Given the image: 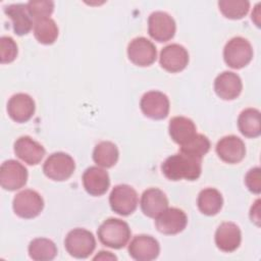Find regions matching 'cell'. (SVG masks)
Masks as SVG:
<instances>
[{"label":"cell","mask_w":261,"mask_h":261,"mask_svg":"<svg viewBox=\"0 0 261 261\" xmlns=\"http://www.w3.org/2000/svg\"><path fill=\"white\" fill-rule=\"evenodd\" d=\"M130 228L128 224L118 218H108L104 220L97 230L100 242L112 249L125 247L130 239Z\"/></svg>","instance_id":"cell-2"},{"label":"cell","mask_w":261,"mask_h":261,"mask_svg":"<svg viewBox=\"0 0 261 261\" xmlns=\"http://www.w3.org/2000/svg\"><path fill=\"white\" fill-rule=\"evenodd\" d=\"M5 14L11 19L13 32L17 36H24L33 28V19L29 13L27 4L16 3L4 7Z\"/></svg>","instance_id":"cell-22"},{"label":"cell","mask_w":261,"mask_h":261,"mask_svg":"<svg viewBox=\"0 0 261 261\" xmlns=\"http://www.w3.org/2000/svg\"><path fill=\"white\" fill-rule=\"evenodd\" d=\"M260 200H256L254 205L250 210V218L252 222H255L257 225H260Z\"/></svg>","instance_id":"cell-34"},{"label":"cell","mask_w":261,"mask_h":261,"mask_svg":"<svg viewBox=\"0 0 261 261\" xmlns=\"http://www.w3.org/2000/svg\"><path fill=\"white\" fill-rule=\"evenodd\" d=\"M140 205L146 216L156 218L160 213L168 208V199L160 189L150 188L142 194Z\"/></svg>","instance_id":"cell-21"},{"label":"cell","mask_w":261,"mask_h":261,"mask_svg":"<svg viewBox=\"0 0 261 261\" xmlns=\"http://www.w3.org/2000/svg\"><path fill=\"white\" fill-rule=\"evenodd\" d=\"M245 184L248 190L254 194L259 195L261 192V169L260 167L251 168L246 176H245Z\"/></svg>","instance_id":"cell-33"},{"label":"cell","mask_w":261,"mask_h":261,"mask_svg":"<svg viewBox=\"0 0 261 261\" xmlns=\"http://www.w3.org/2000/svg\"><path fill=\"white\" fill-rule=\"evenodd\" d=\"M243 84L241 77L232 71H223L214 81V91L223 100H233L242 92Z\"/></svg>","instance_id":"cell-20"},{"label":"cell","mask_w":261,"mask_h":261,"mask_svg":"<svg viewBox=\"0 0 261 261\" xmlns=\"http://www.w3.org/2000/svg\"><path fill=\"white\" fill-rule=\"evenodd\" d=\"M175 30V21L167 12L154 11L148 17V33L155 41H169L173 38Z\"/></svg>","instance_id":"cell-8"},{"label":"cell","mask_w":261,"mask_h":261,"mask_svg":"<svg viewBox=\"0 0 261 261\" xmlns=\"http://www.w3.org/2000/svg\"><path fill=\"white\" fill-rule=\"evenodd\" d=\"M74 169L75 163L73 158L64 152L51 154L43 165L44 174L55 181L68 179L72 175Z\"/></svg>","instance_id":"cell-5"},{"label":"cell","mask_w":261,"mask_h":261,"mask_svg":"<svg viewBox=\"0 0 261 261\" xmlns=\"http://www.w3.org/2000/svg\"><path fill=\"white\" fill-rule=\"evenodd\" d=\"M197 205L203 214L213 216L221 210L223 205V198L218 190L207 188L199 193Z\"/></svg>","instance_id":"cell-25"},{"label":"cell","mask_w":261,"mask_h":261,"mask_svg":"<svg viewBox=\"0 0 261 261\" xmlns=\"http://www.w3.org/2000/svg\"><path fill=\"white\" fill-rule=\"evenodd\" d=\"M160 246L152 236L138 234L128 245L129 256L137 261H151L158 257Z\"/></svg>","instance_id":"cell-13"},{"label":"cell","mask_w":261,"mask_h":261,"mask_svg":"<svg viewBox=\"0 0 261 261\" xmlns=\"http://www.w3.org/2000/svg\"><path fill=\"white\" fill-rule=\"evenodd\" d=\"M29 256L35 261H50L57 255L56 245L49 239H34L28 248Z\"/></svg>","instance_id":"cell-27"},{"label":"cell","mask_w":261,"mask_h":261,"mask_svg":"<svg viewBox=\"0 0 261 261\" xmlns=\"http://www.w3.org/2000/svg\"><path fill=\"white\" fill-rule=\"evenodd\" d=\"M215 150L218 157L229 164L241 162L246 155L245 143L242 139L233 135L221 138L217 142Z\"/></svg>","instance_id":"cell-15"},{"label":"cell","mask_w":261,"mask_h":261,"mask_svg":"<svg viewBox=\"0 0 261 261\" xmlns=\"http://www.w3.org/2000/svg\"><path fill=\"white\" fill-rule=\"evenodd\" d=\"M128 59L138 66H149L157 58L155 45L144 37L133 39L127 46Z\"/></svg>","instance_id":"cell-11"},{"label":"cell","mask_w":261,"mask_h":261,"mask_svg":"<svg viewBox=\"0 0 261 261\" xmlns=\"http://www.w3.org/2000/svg\"><path fill=\"white\" fill-rule=\"evenodd\" d=\"M201 160L179 152L167 157L161 165V170L169 180H196L202 172Z\"/></svg>","instance_id":"cell-1"},{"label":"cell","mask_w":261,"mask_h":261,"mask_svg":"<svg viewBox=\"0 0 261 261\" xmlns=\"http://www.w3.org/2000/svg\"><path fill=\"white\" fill-rule=\"evenodd\" d=\"M159 63L166 71H181L189 63V53L187 49L179 44L167 45L160 51Z\"/></svg>","instance_id":"cell-14"},{"label":"cell","mask_w":261,"mask_h":261,"mask_svg":"<svg viewBox=\"0 0 261 261\" xmlns=\"http://www.w3.org/2000/svg\"><path fill=\"white\" fill-rule=\"evenodd\" d=\"M242 241V233L240 227L230 221L222 222L215 231L216 247L226 253L236 251Z\"/></svg>","instance_id":"cell-18"},{"label":"cell","mask_w":261,"mask_h":261,"mask_svg":"<svg viewBox=\"0 0 261 261\" xmlns=\"http://www.w3.org/2000/svg\"><path fill=\"white\" fill-rule=\"evenodd\" d=\"M14 213L24 219L38 216L44 208V200L41 195L34 190H23L15 195L12 202Z\"/></svg>","instance_id":"cell-6"},{"label":"cell","mask_w":261,"mask_h":261,"mask_svg":"<svg viewBox=\"0 0 261 261\" xmlns=\"http://www.w3.org/2000/svg\"><path fill=\"white\" fill-rule=\"evenodd\" d=\"M140 107L145 116L151 119H163L169 113L168 97L159 91H150L143 95Z\"/></svg>","instance_id":"cell-10"},{"label":"cell","mask_w":261,"mask_h":261,"mask_svg":"<svg viewBox=\"0 0 261 261\" xmlns=\"http://www.w3.org/2000/svg\"><path fill=\"white\" fill-rule=\"evenodd\" d=\"M117 260L116 256H114L113 254H111L110 252H106V251H101L99 252L98 255H96L94 257V260Z\"/></svg>","instance_id":"cell-35"},{"label":"cell","mask_w":261,"mask_h":261,"mask_svg":"<svg viewBox=\"0 0 261 261\" xmlns=\"http://www.w3.org/2000/svg\"><path fill=\"white\" fill-rule=\"evenodd\" d=\"M34 35L39 43L51 45L58 37V27L50 17L38 19L34 23Z\"/></svg>","instance_id":"cell-28"},{"label":"cell","mask_w":261,"mask_h":261,"mask_svg":"<svg viewBox=\"0 0 261 261\" xmlns=\"http://www.w3.org/2000/svg\"><path fill=\"white\" fill-rule=\"evenodd\" d=\"M238 127L241 134L247 138H257L261 135L260 111L256 108L243 110L238 118Z\"/></svg>","instance_id":"cell-24"},{"label":"cell","mask_w":261,"mask_h":261,"mask_svg":"<svg viewBox=\"0 0 261 261\" xmlns=\"http://www.w3.org/2000/svg\"><path fill=\"white\" fill-rule=\"evenodd\" d=\"M109 204L115 213L121 216L130 215L138 207V194L128 185H117L109 195Z\"/></svg>","instance_id":"cell-7"},{"label":"cell","mask_w":261,"mask_h":261,"mask_svg":"<svg viewBox=\"0 0 261 261\" xmlns=\"http://www.w3.org/2000/svg\"><path fill=\"white\" fill-rule=\"evenodd\" d=\"M218 7L225 17L241 19L248 13L250 2L247 0H220Z\"/></svg>","instance_id":"cell-29"},{"label":"cell","mask_w":261,"mask_h":261,"mask_svg":"<svg viewBox=\"0 0 261 261\" xmlns=\"http://www.w3.org/2000/svg\"><path fill=\"white\" fill-rule=\"evenodd\" d=\"M209 150L210 141L206 136L202 134H196V136L191 141L180 146L179 148V152L200 159H202V157L205 156Z\"/></svg>","instance_id":"cell-30"},{"label":"cell","mask_w":261,"mask_h":261,"mask_svg":"<svg viewBox=\"0 0 261 261\" xmlns=\"http://www.w3.org/2000/svg\"><path fill=\"white\" fill-rule=\"evenodd\" d=\"M17 56V45L11 37L3 36L0 39V61L2 64L12 62Z\"/></svg>","instance_id":"cell-32"},{"label":"cell","mask_w":261,"mask_h":261,"mask_svg":"<svg viewBox=\"0 0 261 261\" xmlns=\"http://www.w3.org/2000/svg\"><path fill=\"white\" fill-rule=\"evenodd\" d=\"M28 176L27 168L16 160H6L0 167V185L6 191L22 188L27 184Z\"/></svg>","instance_id":"cell-9"},{"label":"cell","mask_w":261,"mask_h":261,"mask_svg":"<svg viewBox=\"0 0 261 261\" xmlns=\"http://www.w3.org/2000/svg\"><path fill=\"white\" fill-rule=\"evenodd\" d=\"M188 223L187 214L178 208H166L155 218V225L159 232L176 234L182 231Z\"/></svg>","instance_id":"cell-12"},{"label":"cell","mask_w":261,"mask_h":261,"mask_svg":"<svg viewBox=\"0 0 261 261\" xmlns=\"http://www.w3.org/2000/svg\"><path fill=\"white\" fill-rule=\"evenodd\" d=\"M15 155L29 165H37L43 159L46 151L44 147L29 136L19 137L13 146Z\"/></svg>","instance_id":"cell-17"},{"label":"cell","mask_w":261,"mask_h":261,"mask_svg":"<svg viewBox=\"0 0 261 261\" xmlns=\"http://www.w3.org/2000/svg\"><path fill=\"white\" fill-rule=\"evenodd\" d=\"M35 109L34 99L24 93L14 94L7 103L8 115L12 120L19 123L29 121L33 117Z\"/></svg>","instance_id":"cell-16"},{"label":"cell","mask_w":261,"mask_h":261,"mask_svg":"<svg viewBox=\"0 0 261 261\" xmlns=\"http://www.w3.org/2000/svg\"><path fill=\"white\" fill-rule=\"evenodd\" d=\"M168 132L172 141L182 146L196 136L197 127L192 119L185 116H174L169 121Z\"/></svg>","instance_id":"cell-23"},{"label":"cell","mask_w":261,"mask_h":261,"mask_svg":"<svg viewBox=\"0 0 261 261\" xmlns=\"http://www.w3.org/2000/svg\"><path fill=\"white\" fill-rule=\"evenodd\" d=\"M83 185L88 194L92 196H102L110 186L109 174L99 166H90L83 174Z\"/></svg>","instance_id":"cell-19"},{"label":"cell","mask_w":261,"mask_h":261,"mask_svg":"<svg viewBox=\"0 0 261 261\" xmlns=\"http://www.w3.org/2000/svg\"><path fill=\"white\" fill-rule=\"evenodd\" d=\"M119 152L116 145L110 141H102L98 143L93 151L94 162L101 167L109 168L116 164Z\"/></svg>","instance_id":"cell-26"},{"label":"cell","mask_w":261,"mask_h":261,"mask_svg":"<svg viewBox=\"0 0 261 261\" xmlns=\"http://www.w3.org/2000/svg\"><path fill=\"white\" fill-rule=\"evenodd\" d=\"M64 247L70 256L77 259H85L94 252L96 240L90 230L73 228L66 234Z\"/></svg>","instance_id":"cell-3"},{"label":"cell","mask_w":261,"mask_h":261,"mask_svg":"<svg viewBox=\"0 0 261 261\" xmlns=\"http://www.w3.org/2000/svg\"><path fill=\"white\" fill-rule=\"evenodd\" d=\"M29 13L35 20L49 17L54 10V2L49 0L30 1L27 3Z\"/></svg>","instance_id":"cell-31"},{"label":"cell","mask_w":261,"mask_h":261,"mask_svg":"<svg viewBox=\"0 0 261 261\" xmlns=\"http://www.w3.org/2000/svg\"><path fill=\"white\" fill-rule=\"evenodd\" d=\"M223 58L229 67L241 69L248 65L252 60L253 48L247 39L243 37H234L225 44Z\"/></svg>","instance_id":"cell-4"}]
</instances>
